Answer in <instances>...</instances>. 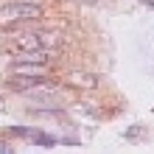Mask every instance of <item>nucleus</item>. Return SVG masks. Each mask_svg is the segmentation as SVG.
Segmentation results:
<instances>
[{"label":"nucleus","mask_w":154,"mask_h":154,"mask_svg":"<svg viewBox=\"0 0 154 154\" xmlns=\"http://www.w3.org/2000/svg\"><path fill=\"white\" fill-rule=\"evenodd\" d=\"M79 3H95V0H79Z\"/></svg>","instance_id":"39448f33"},{"label":"nucleus","mask_w":154,"mask_h":154,"mask_svg":"<svg viewBox=\"0 0 154 154\" xmlns=\"http://www.w3.org/2000/svg\"><path fill=\"white\" fill-rule=\"evenodd\" d=\"M146 3H149V6H154V0H146Z\"/></svg>","instance_id":"423d86ee"},{"label":"nucleus","mask_w":154,"mask_h":154,"mask_svg":"<svg viewBox=\"0 0 154 154\" xmlns=\"http://www.w3.org/2000/svg\"><path fill=\"white\" fill-rule=\"evenodd\" d=\"M62 45H65V34L62 31H25L20 37L11 39V53L17 51H48V53H56Z\"/></svg>","instance_id":"f257e3e1"},{"label":"nucleus","mask_w":154,"mask_h":154,"mask_svg":"<svg viewBox=\"0 0 154 154\" xmlns=\"http://www.w3.org/2000/svg\"><path fill=\"white\" fill-rule=\"evenodd\" d=\"M67 81L73 87H81V90H95L98 87V76L90 73V70H73V73H67Z\"/></svg>","instance_id":"20e7f679"},{"label":"nucleus","mask_w":154,"mask_h":154,"mask_svg":"<svg viewBox=\"0 0 154 154\" xmlns=\"http://www.w3.org/2000/svg\"><path fill=\"white\" fill-rule=\"evenodd\" d=\"M51 70V62H11V76L20 79H45Z\"/></svg>","instance_id":"7ed1b4c3"},{"label":"nucleus","mask_w":154,"mask_h":154,"mask_svg":"<svg viewBox=\"0 0 154 154\" xmlns=\"http://www.w3.org/2000/svg\"><path fill=\"white\" fill-rule=\"evenodd\" d=\"M45 14V8L34 0H11V3L0 6V28H14V25L37 23Z\"/></svg>","instance_id":"f03ea898"}]
</instances>
